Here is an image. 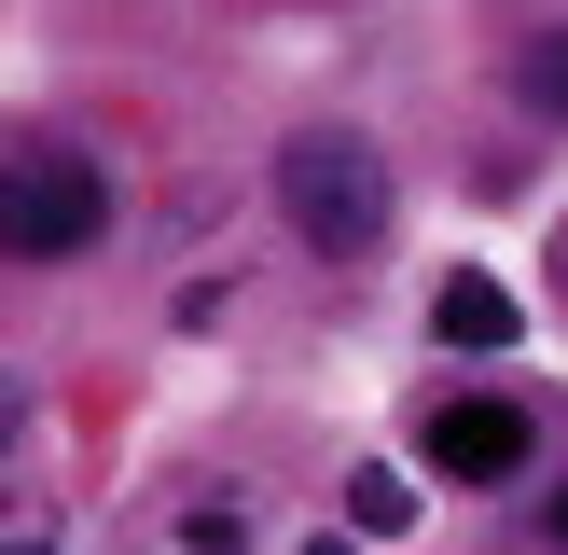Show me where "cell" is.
I'll list each match as a JSON object with an SVG mask.
<instances>
[{
    "label": "cell",
    "instance_id": "2",
    "mask_svg": "<svg viewBox=\"0 0 568 555\" xmlns=\"http://www.w3.org/2000/svg\"><path fill=\"white\" fill-rule=\"evenodd\" d=\"M98 222H111V181H98V167H70V153L0 167V250H28V264H70Z\"/></svg>",
    "mask_w": 568,
    "mask_h": 555
},
{
    "label": "cell",
    "instance_id": "8",
    "mask_svg": "<svg viewBox=\"0 0 568 555\" xmlns=\"http://www.w3.org/2000/svg\"><path fill=\"white\" fill-rule=\"evenodd\" d=\"M14 431H28V389H14V375H0V444H14Z\"/></svg>",
    "mask_w": 568,
    "mask_h": 555
},
{
    "label": "cell",
    "instance_id": "9",
    "mask_svg": "<svg viewBox=\"0 0 568 555\" xmlns=\"http://www.w3.org/2000/svg\"><path fill=\"white\" fill-rule=\"evenodd\" d=\"M0 555H42V514H14V527H0Z\"/></svg>",
    "mask_w": 568,
    "mask_h": 555
},
{
    "label": "cell",
    "instance_id": "7",
    "mask_svg": "<svg viewBox=\"0 0 568 555\" xmlns=\"http://www.w3.org/2000/svg\"><path fill=\"white\" fill-rule=\"evenodd\" d=\"M527 111H555V125H568V42H541V56H527Z\"/></svg>",
    "mask_w": 568,
    "mask_h": 555
},
{
    "label": "cell",
    "instance_id": "1",
    "mask_svg": "<svg viewBox=\"0 0 568 555\" xmlns=\"http://www.w3.org/2000/svg\"><path fill=\"white\" fill-rule=\"evenodd\" d=\"M277 194H292V236L333 250V264H361V250L388 236V181H375L361 139H292V153H277Z\"/></svg>",
    "mask_w": 568,
    "mask_h": 555
},
{
    "label": "cell",
    "instance_id": "4",
    "mask_svg": "<svg viewBox=\"0 0 568 555\" xmlns=\"http://www.w3.org/2000/svg\"><path fill=\"white\" fill-rule=\"evenodd\" d=\"M430 333H444V347H514V292H499V278H444Z\"/></svg>",
    "mask_w": 568,
    "mask_h": 555
},
{
    "label": "cell",
    "instance_id": "6",
    "mask_svg": "<svg viewBox=\"0 0 568 555\" xmlns=\"http://www.w3.org/2000/svg\"><path fill=\"white\" fill-rule=\"evenodd\" d=\"M181 542L194 555H236L250 542V500H181Z\"/></svg>",
    "mask_w": 568,
    "mask_h": 555
},
{
    "label": "cell",
    "instance_id": "11",
    "mask_svg": "<svg viewBox=\"0 0 568 555\" xmlns=\"http://www.w3.org/2000/svg\"><path fill=\"white\" fill-rule=\"evenodd\" d=\"M305 555H361V542H333V527H320V542H305Z\"/></svg>",
    "mask_w": 568,
    "mask_h": 555
},
{
    "label": "cell",
    "instance_id": "5",
    "mask_svg": "<svg viewBox=\"0 0 568 555\" xmlns=\"http://www.w3.org/2000/svg\"><path fill=\"white\" fill-rule=\"evenodd\" d=\"M388 527H416V486L403 472H347V542H388Z\"/></svg>",
    "mask_w": 568,
    "mask_h": 555
},
{
    "label": "cell",
    "instance_id": "10",
    "mask_svg": "<svg viewBox=\"0 0 568 555\" xmlns=\"http://www.w3.org/2000/svg\"><path fill=\"white\" fill-rule=\"evenodd\" d=\"M541 527H555V542H568V486H555V500H541Z\"/></svg>",
    "mask_w": 568,
    "mask_h": 555
},
{
    "label": "cell",
    "instance_id": "3",
    "mask_svg": "<svg viewBox=\"0 0 568 555\" xmlns=\"http://www.w3.org/2000/svg\"><path fill=\"white\" fill-rule=\"evenodd\" d=\"M430 458L458 472V486H514V472H527V403H499V389L430 403Z\"/></svg>",
    "mask_w": 568,
    "mask_h": 555
}]
</instances>
